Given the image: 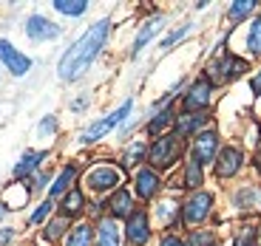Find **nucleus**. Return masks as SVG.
I'll return each instance as SVG.
<instances>
[{"label": "nucleus", "instance_id": "37", "mask_svg": "<svg viewBox=\"0 0 261 246\" xmlns=\"http://www.w3.org/2000/svg\"><path fill=\"white\" fill-rule=\"evenodd\" d=\"M14 240V229L12 227H0V246H9Z\"/></svg>", "mask_w": 261, "mask_h": 246}, {"label": "nucleus", "instance_id": "40", "mask_svg": "<svg viewBox=\"0 0 261 246\" xmlns=\"http://www.w3.org/2000/svg\"><path fill=\"white\" fill-rule=\"evenodd\" d=\"M216 246H219V243H216Z\"/></svg>", "mask_w": 261, "mask_h": 246}, {"label": "nucleus", "instance_id": "38", "mask_svg": "<svg viewBox=\"0 0 261 246\" xmlns=\"http://www.w3.org/2000/svg\"><path fill=\"white\" fill-rule=\"evenodd\" d=\"M250 85H253V91H255V94H261V71L253 77V82H250Z\"/></svg>", "mask_w": 261, "mask_h": 246}, {"label": "nucleus", "instance_id": "33", "mask_svg": "<svg viewBox=\"0 0 261 246\" xmlns=\"http://www.w3.org/2000/svg\"><path fill=\"white\" fill-rule=\"evenodd\" d=\"M247 51L258 57L261 54V14L250 23V32H247Z\"/></svg>", "mask_w": 261, "mask_h": 246}, {"label": "nucleus", "instance_id": "19", "mask_svg": "<svg viewBox=\"0 0 261 246\" xmlns=\"http://www.w3.org/2000/svg\"><path fill=\"white\" fill-rule=\"evenodd\" d=\"M162 23H165L162 14H153L150 20H145L142 26H139L137 37H134V46H130V57H139V54H142V48L148 46V43H150L153 37H156L159 32H162Z\"/></svg>", "mask_w": 261, "mask_h": 246}, {"label": "nucleus", "instance_id": "4", "mask_svg": "<svg viewBox=\"0 0 261 246\" xmlns=\"http://www.w3.org/2000/svg\"><path fill=\"white\" fill-rule=\"evenodd\" d=\"M122 178H125V173L117 164H94L85 173L83 184H85V190H91L97 195H105V193H114V190L122 187Z\"/></svg>", "mask_w": 261, "mask_h": 246}, {"label": "nucleus", "instance_id": "22", "mask_svg": "<svg viewBox=\"0 0 261 246\" xmlns=\"http://www.w3.org/2000/svg\"><path fill=\"white\" fill-rule=\"evenodd\" d=\"M156 221L165 229H176L182 224V204H176V201H162V204H156Z\"/></svg>", "mask_w": 261, "mask_h": 246}, {"label": "nucleus", "instance_id": "8", "mask_svg": "<svg viewBox=\"0 0 261 246\" xmlns=\"http://www.w3.org/2000/svg\"><path fill=\"white\" fill-rule=\"evenodd\" d=\"M122 238L128 240L130 246H145L150 238H153V229H150V215L145 209H134L130 218H125V227H122Z\"/></svg>", "mask_w": 261, "mask_h": 246}, {"label": "nucleus", "instance_id": "15", "mask_svg": "<svg viewBox=\"0 0 261 246\" xmlns=\"http://www.w3.org/2000/svg\"><path fill=\"white\" fill-rule=\"evenodd\" d=\"M210 125V113H176V125H173V133L182 139H196L202 130H207Z\"/></svg>", "mask_w": 261, "mask_h": 246}, {"label": "nucleus", "instance_id": "29", "mask_svg": "<svg viewBox=\"0 0 261 246\" xmlns=\"http://www.w3.org/2000/svg\"><path fill=\"white\" fill-rule=\"evenodd\" d=\"M253 12H255V0H236L233 6L227 9V17L233 20V23H242V20H247Z\"/></svg>", "mask_w": 261, "mask_h": 246}, {"label": "nucleus", "instance_id": "11", "mask_svg": "<svg viewBox=\"0 0 261 246\" xmlns=\"http://www.w3.org/2000/svg\"><path fill=\"white\" fill-rule=\"evenodd\" d=\"M159 193H162V175L150 167H139L134 173V198L153 201Z\"/></svg>", "mask_w": 261, "mask_h": 246}, {"label": "nucleus", "instance_id": "12", "mask_svg": "<svg viewBox=\"0 0 261 246\" xmlns=\"http://www.w3.org/2000/svg\"><path fill=\"white\" fill-rule=\"evenodd\" d=\"M23 28H26V37L34 40V43H51V40H57L63 34V28L54 20H48L46 14H29Z\"/></svg>", "mask_w": 261, "mask_h": 246}, {"label": "nucleus", "instance_id": "18", "mask_svg": "<svg viewBox=\"0 0 261 246\" xmlns=\"http://www.w3.org/2000/svg\"><path fill=\"white\" fill-rule=\"evenodd\" d=\"M74 187H77V164H65V167L51 178V187H48L46 198H51L54 204H57V201L63 198L68 190H74Z\"/></svg>", "mask_w": 261, "mask_h": 246}, {"label": "nucleus", "instance_id": "10", "mask_svg": "<svg viewBox=\"0 0 261 246\" xmlns=\"http://www.w3.org/2000/svg\"><path fill=\"white\" fill-rule=\"evenodd\" d=\"M219 133H216L213 128L202 130L199 136L193 139V144H190V159H193L196 164H202V167H207V164L216 162V156H219Z\"/></svg>", "mask_w": 261, "mask_h": 246}, {"label": "nucleus", "instance_id": "1", "mask_svg": "<svg viewBox=\"0 0 261 246\" xmlns=\"http://www.w3.org/2000/svg\"><path fill=\"white\" fill-rule=\"evenodd\" d=\"M108 34H111V20H108V17L97 20L94 26L85 28L83 37L74 40L71 48L60 57L57 77L63 79V82H77V79L83 77L94 63H97L99 54H102L105 43H108Z\"/></svg>", "mask_w": 261, "mask_h": 246}, {"label": "nucleus", "instance_id": "7", "mask_svg": "<svg viewBox=\"0 0 261 246\" xmlns=\"http://www.w3.org/2000/svg\"><path fill=\"white\" fill-rule=\"evenodd\" d=\"M210 102H213V82L207 77H199L182 94V113H204Z\"/></svg>", "mask_w": 261, "mask_h": 246}, {"label": "nucleus", "instance_id": "17", "mask_svg": "<svg viewBox=\"0 0 261 246\" xmlns=\"http://www.w3.org/2000/svg\"><path fill=\"white\" fill-rule=\"evenodd\" d=\"M94 246H122V229L114 218L102 215L94 227Z\"/></svg>", "mask_w": 261, "mask_h": 246}, {"label": "nucleus", "instance_id": "39", "mask_svg": "<svg viewBox=\"0 0 261 246\" xmlns=\"http://www.w3.org/2000/svg\"><path fill=\"white\" fill-rule=\"evenodd\" d=\"M9 212H12V209H9V207H6V204H3V201H0V221L6 218V215H9Z\"/></svg>", "mask_w": 261, "mask_h": 246}, {"label": "nucleus", "instance_id": "13", "mask_svg": "<svg viewBox=\"0 0 261 246\" xmlns=\"http://www.w3.org/2000/svg\"><path fill=\"white\" fill-rule=\"evenodd\" d=\"M137 209V198H134V193L125 187L114 190L111 195H108V201H105V215L114 221H125L130 218V212Z\"/></svg>", "mask_w": 261, "mask_h": 246}, {"label": "nucleus", "instance_id": "9", "mask_svg": "<svg viewBox=\"0 0 261 246\" xmlns=\"http://www.w3.org/2000/svg\"><path fill=\"white\" fill-rule=\"evenodd\" d=\"M0 65H3L12 77H26V74L32 71V57L20 51L12 40L0 37Z\"/></svg>", "mask_w": 261, "mask_h": 246}, {"label": "nucleus", "instance_id": "41", "mask_svg": "<svg viewBox=\"0 0 261 246\" xmlns=\"http://www.w3.org/2000/svg\"><path fill=\"white\" fill-rule=\"evenodd\" d=\"M258 167H261V164H258Z\"/></svg>", "mask_w": 261, "mask_h": 246}, {"label": "nucleus", "instance_id": "2", "mask_svg": "<svg viewBox=\"0 0 261 246\" xmlns=\"http://www.w3.org/2000/svg\"><path fill=\"white\" fill-rule=\"evenodd\" d=\"M182 156H185V139L170 130V133H165V136L153 139L148 144V167L156 170V173L159 170H170Z\"/></svg>", "mask_w": 261, "mask_h": 246}, {"label": "nucleus", "instance_id": "30", "mask_svg": "<svg viewBox=\"0 0 261 246\" xmlns=\"http://www.w3.org/2000/svg\"><path fill=\"white\" fill-rule=\"evenodd\" d=\"M216 232L213 229H190V235L185 238V246H216Z\"/></svg>", "mask_w": 261, "mask_h": 246}, {"label": "nucleus", "instance_id": "31", "mask_svg": "<svg viewBox=\"0 0 261 246\" xmlns=\"http://www.w3.org/2000/svg\"><path fill=\"white\" fill-rule=\"evenodd\" d=\"M54 209H57V204H54L51 198H43V201L37 204V209L32 212L29 224H32V227H40V224H46V221L51 218V212H54Z\"/></svg>", "mask_w": 261, "mask_h": 246}, {"label": "nucleus", "instance_id": "20", "mask_svg": "<svg viewBox=\"0 0 261 246\" xmlns=\"http://www.w3.org/2000/svg\"><path fill=\"white\" fill-rule=\"evenodd\" d=\"M85 193L80 187H74V190H68V193L63 195V198L57 201V215H63V218H68V221H74L77 215H83L85 212Z\"/></svg>", "mask_w": 261, "mask_h": 246}, {"label": "nucleus", "instance_id": "27", "mask_svg": "<svg viewBox=\"0 0 261 246\" xmlns=\"http://www.w3.org/2000/svg\"><path fill=\"white\" fill-rule=\"evenodd\" d=\"M202 184H204V167L202 164H196L193 159L188 156V162H185V167H182V187L202 190Z\"/></svg>", "mask_w": 261, "mask_h": 246}, {"label": "nucleus", "instance_id": "16", "mask_svg": "<svg viewBox=\"0 0 261 246\" xmlns=\"http://www.w3.org/2000/svg\"><path fill=\"white\" fill-rule=\"evenodd\" d=\"M242 167H244V153L239 147H222L213 162V170L219 178H233Z\"/></svg>", "mask_w": 261, "mask_h": 246}, {"label": "nucleus", "instance_id": "26", "mask_svg": "<svg viewBox=\"0 0 261 246\" xmlns=\"http://www.w3.org/2000/svg\"><path fill=\"white\" fill-rule=\"evenodd\" d=\"M63 246H94V227L91 224H74L65 235V243Z\"/></svg>", "mask_w": 261, "mask_h": 246}, {"label": "nucleus", "instance_id": "6", "mask_svg": "<svg viewBox=\"0 0 261 246\" xmlns=\"http://www.w3.org/2000/svg\"><path fill=\"white\" fill-rule=\"evenodd\" d=\"M210 212H213V193H207V190H193L182 201V224L185 227L204 224L210 218Z\"/></svg>", "mask_w": 261, "mask_h": 246}, {"label": "nucleus", "instance_id": "14", "mask_svg": "<svg viewBox=\"0 0 261 246\" xmlns=\"http://www.w3.org/2000/svg\"><path fill=\"white\" fill-rule=\"evenodd\" d=\"M46 159H48V150H26V153L17 159L14 170H12L14 181H29L34 173L43 170V162H46Z\"/></svg>", "mask_w": 261, "mask_h": 246}, {"label": "nucleus", "instance_id": "5", "mask_svg": "<svg viewBox=\"0 0 261 246\" xmlns=\"http://www.w3.org/2000/svg\"><path fill=\"white\" fill-rule=\"evenodd\" d=\"M244 71H247V59L236 57L233 51H222L207 65V74H204V77L216 85V82H233V79H239Z\"/></svg>", "mask_w": 261, "mask_h": 246}, {"label": "nucleus", "instance_id": "23", "mask_svg": "<svg viewBox=\"0 0 261 246\" xmlns=\"http://www.w3.org/2000/svg\"><path fill=\"white\" fill-rule=\"evenodd\" d=\"M148 159V142L145 139H137V142H130L128 147L122 150V170H128V167H137L139 170V164Z\"/></svg>", "mask_w": 261, "mask_h": 246}, {"label": "nucleus", "instance_id": "34", "mask_svg": "<svg viewBox=\"0 0 261 246\" xmlns=\"http://www.w3.org/2000/svg\"><path fill=\"white\" fill-rule=\"evenodd\" d=\"M233 246H258V229L255 227H242L233 235Z\"/></svg>", "mask_w": 261, "mask_h": 246}, {"label": "nucleus", "instance_id": "24", "mask_svg": "<svg viewBox=\"0 0 261 246\" xmlns=\"http://www.w3.org/2000/svg\"><path fill=\"white\" fill-rule=\"evenodd\" d=\"M71 227L74 224L68 218H63V215H51V218L46 221V229H43V240H48V243H54V240H60V238L65 240V235H68Z\"/></svg>", "mask_w": 261, "mask_h": 246}, {"label": "nucleus", "instance_id": "35", "mask_svg": "<svg viewBox=\"0 0 261 246\" xmlns=\"http://www.w3.org/2000/svg\"><path fill=\"white\" fill-rule=\"evenodd\" d=\"M37 130H40V136H51L54 130H57V119H54V116H46L43 122L37 125Z\"/></svg>", "mask_w": 261, "mask_h": 246}, {"label": "nucleus", "instance_id": "3", "mask_svg": "<svg viewBox=\"0 0 261 246\" xmlns=\"http://www.w3.org/2000/svg\"><path fill=\"white\" fill-rule=\"evenodd\" d=\"M130 110H134V99H125L117 110H111V113H105L102 119H97L94 125H88V128L83 130L80 142H83V144H97L99 139H105L114 128H119V125L130 116Z\"/></svg>", "mask_w": 261, "mask_h": 246}, {"label": "nucleus", "instance_id": "28", "mask_svg": "<svg viewBox=\"0 0 261 246\" xmlns=\"http://www.w3.org/2000/svg\"><path fill=\"white\" fill-rule=\"evenodd\" d=\"M54 9L65 17H80L88 12V0H54Z\"/></svg>", "mask_w": 261, "mask_h": 246}, {"label": "nucleus", "instance_id": "36", "mask_svg": "<svg viewBox=\"0 0 261 246\" xmlns=\"http://www.w3.org/2000/svg\"><path fill=\"white\" fill-rule=\"evenodd\" d=\"M159 246H185V240L179 238V235L168 232V235H162V240H159Z\"/></svg>", "mask_w": 261, "mask_h": 246}, {"label": "nucleus", "instance_id": "21", "mask_svg": "<svg viewBox=\"0 0 261 246\" xmlns=\"http://www.w3.org/2000/svg\"><path fill=\"white\" fill-rule=\"evenodd\" d=\"M176 125V110L170 108H162L159 113H153V116L148 119V125H145V133H148L150 139H159L165 136V133H170V128Z\"/></svg>", "mask_w": 261, "mask_h": 246}, {"label": "nucleus", "instance_id": "32", "mask_svg": "<svg viewBox=\"0 0 261 246\" xmlns=\"http://www.w3.org/2000/svg\"><path fill=\"white\" fill-rule=\"evenodd\" d=\"M190 32H193V26H190V23H182V26H179V28H173V32H170L168 37H165L162 43H159V48H162V51H170V48L176 46V43H182V40L188 37Z\"/></svg>", "mask_w": 261, "mask_h": 246}, {"label": "nucleus", "instance_id": "25", "mask_svg": "<svg viewBox=\"0 0 261 246\" xmlns=\"http://www.w3.org/2000/svg\"><path fill=\"white\" fill-rule=\"evenodd\" d=\"M233 204L242 209V212H250V209H261V190L253 187V184H250V187H242L239 193L233 195Z\"/></svg>", "mask_w": 261, "mask_h": 246}]
</instances>
